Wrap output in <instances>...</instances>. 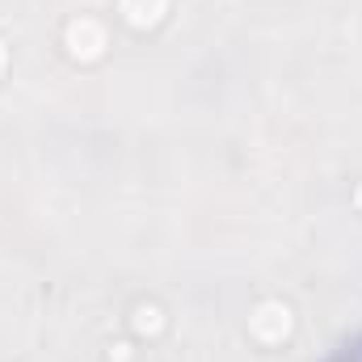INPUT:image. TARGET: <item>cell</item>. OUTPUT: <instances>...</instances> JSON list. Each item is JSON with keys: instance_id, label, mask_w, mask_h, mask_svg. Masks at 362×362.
Masks as SVG:
<instances>
[{"instance_id": "obj_1", "label": "cell", "mask_w": 362, "mask_h": 362, "mask_svg": "<svg viewBox=\"0 0 362 362\" xmlns=\"http://www.w3.org/2000/svg\"><path fill=\"white\" fill-rule=\"evenodd\" d=\"M249 333H253L262 346H282V341H291V333H295V312H291L282 299H266V303L253 308Z\"/></svg>"}, {"instance_id": "obj_2", "label": "cell", "mask_w": 362, "mask_h": 362, "mask_svg": "<svg viewBox=\"0 0 362 362\" xmlns=\"http://www.w3.org/2000/svg\"><path fill=\"white\" fill-rule=\"evenodd\" d=\"M64 42H68V55H72L76 64H97V59L105 55V47H110V34H105V25H101L97 17H76V21L68 25Z\"/></svg>"}, {"instance_id": "obj_3", "label": "cell", "mask_w": 362, "mask_h": 362, "mask_svg": "<svg viewBox=\"0 0 362 362\" xmlns=\"http://www.w3.org/2000/svg\"><path fill=\"white\" fill-rule=\"evenodd\" d=\"M118 13L131 30H156L169 13V0H118Z\"/></svg>"}, {"instance_id": "obj_4", "label": "cell", "mask_w": 362, "mask_h": 362, "mask_svg": "<svg viewBox=\"0 0 362 362\" xmlns=\"http://www.w3.org/2000/svg\"><path fill=\"white\" fill-rule=\"evenodd\" d=\"M131 329H135L139 337H160V333H165V312H160L156 303H139V308L131 312Z\"/></svg>"}, {"instance_id": "obj_5", "label": "cell", "mask_w": 362, "mask_h": 362, "mask_svg": "<svg viewBox=\"0 0 362 362\" xmlns=\"http://www.w3.org/2000/svg\"><path fill=\"white\" fill-rule=\"evenodd\" d=\"M105 358L110 362H131V346H127V341H114V346L105 350Z\"/></svg>"}, {"instance_id": "obj_6", "label": "cell", "mask_w": 362, "mask_h": 362, "mask_svg": "<svg viewBox=\"0 0 362 362\" xmlns=\"http://www.w3.org/2000/svg\"><path fill=\"white\" fill-rule=\"evenodd\" d=\"M4 68H8V42L0 38V76H4Z\"/></svg>"}, {"instance_id": "obj_7", "label": "cell", "mask_w": 362, "mask_h": 362, "mask_svg": "<svg viewBox=\"0 0 362 362\" xmlns=\"http://www.w3.org/2000/svg\"><path fill=\"white\" fill-rule=\"evenodd\" d=\"M354 211L362 215V181H358V189H354Z\"/></svg>"}]
</instances>
